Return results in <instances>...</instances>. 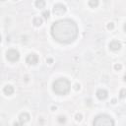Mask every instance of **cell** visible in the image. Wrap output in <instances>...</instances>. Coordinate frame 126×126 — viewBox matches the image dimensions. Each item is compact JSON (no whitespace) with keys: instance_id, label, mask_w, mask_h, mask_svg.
<instances>
[{"instance_id":"7","label":"cell","mask_w":126,"mask_h":126,"mask_svg":"<svg viewBox=\"0 0 126 126\" xmlns=\"http://www.w3.org/2000/svg\"><path fill=\"white\" fill-rule=\"evenodd\" d=\"M108 46H109V49L110 50H112V51H118L121 48V42L114 39V40H112V41L109 42V45Z\"/></svg>"},{"instance_id":"18","label":"cell","mask_w":126,"mask_h":126,"mask_svg":"<svg viewBox=\"0 0 126 126\" xmlns=\"http://www.w3.org/2000/svg\"><path fill=\"white\" fill-rule=\"evenodd\" d=\"M113 28H114V24H113V23H109V24L107 25V29H108V30H112Z\"/></svg>"},{"instance_id":"2","label":"cell","mask_w":126,"mask_h":126,"mask_svg":"<svg viewBox=\"0 0 126 126\" xmlns=\"http://www.w3.org/2000/svg\"><path fill=\"white\" fill-rule=\"evenodd\" d=\"M71 84L70 82L65 78H59L56 79L52 84V90L56 94L59 95H65L70 92Z\"/></svg>"},{"instance_id":"6","label":"cell","mask_w":126,"mask_h":126,"mask_svg":"<svg viewBox=\"0 0 126 126\" xmlns=\"http://www.w3.org/2000/svg\"><path fill=\"white\" fill-rule=\"evenodd\" d=\"M26 62L29 65H35L38 62V56L35 53H31L26 57Z\"/></svg>"},{"instance_id":"13","label":"cell","mask_w":126,"mask_h":126,"mask_svg":"<svg viewBox=\"0 0 126 126\" xmlns=\"http://www.w3.org/2000/svg\"><path fill=\"white\" fill-rule=\"evenodd\" d=\"M41 24H42V19H41V18H39V17L33 18V25H34V26L39 27V26H41Z\"/></svg>"},{"instance_id":"21","label":"cell","mask_w":126,"mask_h":126,"mask_svg":"<svg viewBox=\"0 0 126 126\" xmlns=\"http://www.w3.org/2000/svg\"><path fill=\"white\" fill-rule=\"evenodd\" d=\"M47 62H50L51 63L52 62V59H47Z\"/></svg>"},{"instance_id":"14","label":"cell","mask_w":126,"mask_h":126,"mask_svg":"<svg viewBox=\"0 0 126 126\" xmlns=\"http://www.w3.org/2000/svg\"><path fill=\"white\" fill-rule=\"evenodd\" d=\"M42 16H43V18H44V19H46V20H47V19L50 17V12H49L48 10H45V11H43V12H42Z\"/></svg>"},{"instance_id":"3","label":"cell","mask_w":126,"mask_h":126,"mask_svg":"<svg viewBox=\"0 0 126 126\" xmlns=\"http://www.w3.org/2000/svg\"><path fill=\"white\" fill-rule=\"evenodd\" d=\"M93 124L94 126H113L114 125V120L107 114H98L94 117Z\"/></svg>"},{"instance_id":"5","label":"cell","mask_w":126,"mask_h":126,"mask_svg":"<svg viewBox=\"0 0 126 126\" xmlns=\"http://www.w3.org/2000/svg\"><path fill=\"white\" fill-rule=\"evenodd\" d=\"M66 11H67V8L63 4L58 3V4H55L53 6V13L55 15H63L66 13Z\"/></svg>"},{"instance_id":"22","label":"cell","mask_w":126,"mask_h":126,"mask_svg":"<svg viewBox=\"0 0 126 126\" xmlns=\"http://www.w3.org/2000/svg\"><path fill=\"white\" fill-rule=\"evenodd\" d=\"M1 40H2V38H1V35H0V42H1Z\"/></svg>"},{"instance_id":"8","label":"cell","mask_w":126,"mask_h":126,"mask_svg":"<svg viewBox=\"0 0 126 126\" xmlns=\"http://www.w3.org/2000/svg\"><path fill=\"white\" fill-rule=\"evenodd\" d=\"M107 95H108V93H107V91L104 90V89H98V90L96 91V96H97V98L100 99V100L105 99V98L107 97Z\"/></svg>"},{"instance_id":"12","label":"cell","mask_w":126,"mask_h":126,"mask_svg":"<svg viewBox=\"0 0 126 126\" xmlns=\"http://www.w3.org/2000/svg\"><path fill=\"white\" fill-rule=\"evenodd\" d=\"M99 4V1L98 0H89V6L91 8H96Z\"/></svg>"},{"instance_id":"17","label":"cell","mask_w":126,"mask_h":126,"mask_svg":"<svg viewBox=\"0 0 126 126\" xmlns=\"http://www.w3.org/2000/svg\"><path fill=\"white\" fill-rule=\"evenodd\" d=\"M75 118H76V120L77 121H81L82 120V114H76V116H75Z\"/></svg>"},{"instance_id":"23","label":"cell","mask_w":126,"mask_h":126,"mask_svg":"<svg viewBox=\"0 0 126 126\" xmlns=\"http://www.w3.org/2000/svg\"><path fill=\"white\" fill-rule=\"evenodd\" d=\"M1 1H5V0H1Z\"/></svg>"},{"instance_id":"19","label":"cell","mask_w":126,"mask_h":126,"mask_svg":"<svg viewBox=\"0 0 126 126\" xmlns=\"http://www.w3.org/2000/svg\"><path fill=\"white\" fill-rule=\"evenodd\" d=\"M114 68H115V70L118 71V70H120V69L122 68V66H121V64H115V65H114Z\"/></svg>"},{"instance_id":"10","label":"cell","mask_w":126,"mask_h":126,"mask_svg":"<svg viewBox=\"0 0 126 126\" xmlns=\"http://www.w3.org/2000/svg\"><path fill=\"white\" fill-rule=\"evenodd\" d=\"M3 92H4V94L6 95H11L14 93V88L11 85H6L4 87V89H3Z\"/></svg>"},{"instance_id":"24","label":"cell","mask_w":126,"mask_h":126,"mask_svg":"<svg viewBox=\"0 0 126 126\" xmlns=\"http://www.w3.org/2000/svg\"><path fill=\"white\" fill-rule=\"evenodd\" d=\"M13 1H17V0H13Z\"/></svg>"},{"instance_id":"9","label":"cell","mask_w":126,"mask_h":126,"mask_svg":"<svg viewBox=\"0 0 126 126\" xmlns=\"http://www.w3.org/2000/svg\"><path fill=\"white\" fill-rule=\"evenodd\" d=\"M19 120H20V122H21L22 124H23V123H26V122H28V121L30 120V115H29L27 112H23V113L20 114Z\"/></svg>"},{"instance_id":"1","label":"cell","mask_w":126,"mask_h":126,"mask_svg":"<svg viewBox=\"0 0 126 126\" xmlns=\"http://www.w3.org/2000/svg\"><path fill=\"white\" fill-rule=\"evenodd\" d=\"M52 37L60 43H71L78 36V26L71 19L55 21L50 29Z\"/></svg>"},{"instance_id":"15","label":"cell","mask_w":126,"mask_h":126,"mask_svg":"<svg viewBox=\"0 0 126 126\" xmlns=\"http://www.w3.org/2000/svg\"><path fill=\"white\" fill-rule=\"evenodd\" d=\"M57 121H58L59 123H65V122H66V117H65V116H62V115H60V116H58V118H57Z\"/></svg>"},{"instance_id":"4","label":"cell","mask_w":126,"mask_h":126,"mask_svg":"<svg viewBox=\"0 0 126 126\" xmlns=\"http://www.w3.org/2000/svg\"><path fill=\"white\" fill-rule=\"evenodd\" d=\"M6 58L11 61V62H15V61H18L19 58H20V53L17 49H14V48H11L9 49L7 52H6Z\"/></svg>"},{"instance_id":"11","label":"cell","mask_w":126,"mask_h":126,"mask_svg":"<svg viewBox=\"0 0 126 126\" xmlns=\"http://www.w3.org/2000/svg\"><path fill=\"white\" fill-rule=\"evenodd\" d=\"M35 7L38 9H42L45 6V1L44 0H35Z\"/></svg>"},{"instance_id":"16","label":"cell","mask_w":126,"mask_h":126,"mask_svg":"<svg viewBox=\"0 0 126 126\" xmlns=\"http://www.w3.org/2000/svg\"><path fill=\"white\" fill-rule=\"evenodd\" d=\"M125 93H126V90H125V89H122V90L120 91V97H121V98H124V97H125Z\"/></svg>"},{"instance_id":"20","label":"cell","mask_w":126,"mask_h":126,"mask_svg":"<svg viewBox=\"0 0 126 126\" xmlns=\"http://www.w3.org/2000/svg\"><path fill=\"white\" fill-rule=\"evenodd\" d=\"M80 88H81V86H80V85H78V84H76V85H75V90H76V91L80 90Z\"/></svg>"}]
</instances>
